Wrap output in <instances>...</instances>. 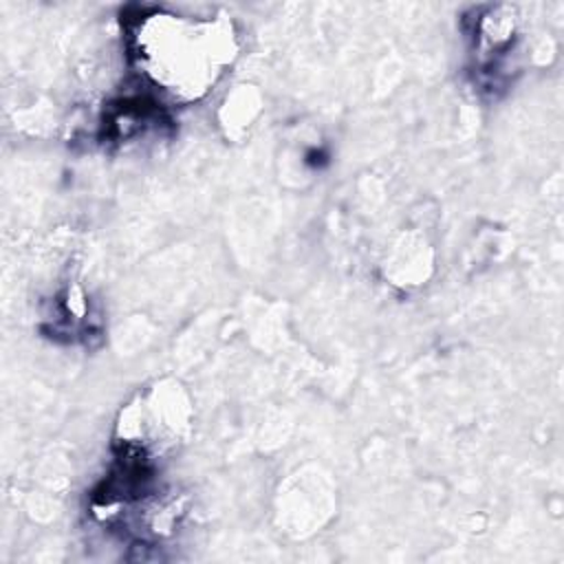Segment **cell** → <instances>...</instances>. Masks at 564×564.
<instances>
[{"label": "cell", "mask_w": 564, "mask_h": 564, "mask_svg": "<svg viewBox=\"0 0 564 564\" xmlns=\"http://www.w3.org/2000/svg\"><path fill=\"white\" fill-rule=\"evenodd\" d=\"M141 73L176 101L200 99L236 57V33L225 18L152 11L130 35Z\"/></svg>", "instance_id": "1"}]
</instances>
